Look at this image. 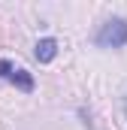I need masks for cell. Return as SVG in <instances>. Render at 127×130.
Instances as JSON below:
<instances>
[{
	"mask_svg": "<svg viewBox=\"0 0 127 130\" xmlns=\"http://www.w3.org/2000/svg\"><path fill=\"white\" fill-rule=\"evenodd\" d=\"M97 45L100 48H121V45H127V21L124 18H109L97 30Z\"/></svg>",
	"mask_w": 127,
	"mask_h": 130,
	"instance_id": "cell-1",
	"label": "cell"
},
{
	"mask_svg": "<svg viewBox=\"0 0 127 130\" xmlns=\"http://www.w3.org/2000/svg\"><path fill=\"white\" fill-rule=\"evenodd\" d=\"M33 55H36V61H39V64H52V61H55V55H58V39H52V36L39 39V42H36V48H33Z\"/></svg>",
	"mask_w": 127,
	"mask_h": 130,
	"instance_id": "cell-3",
	"label": "cell"
},
{
	"mask_svg": "<svg viewBox=\"0 0 127 130\" xmlns=\"http://www.w3.org/2000/svg\"><path fill=\"white\" fill-rule=\"evenodd\" d=\"M0 79H6V82H12L15 88H21V91H27L30 94L33 91V76L27 73V70H21V67H12L9 61H0Z\"/></svg>",
	"mask_w": 127,
	"mask_h": 130,
	"instance_id": "cell-2",
	"label": "cell"
}]
</instances>
